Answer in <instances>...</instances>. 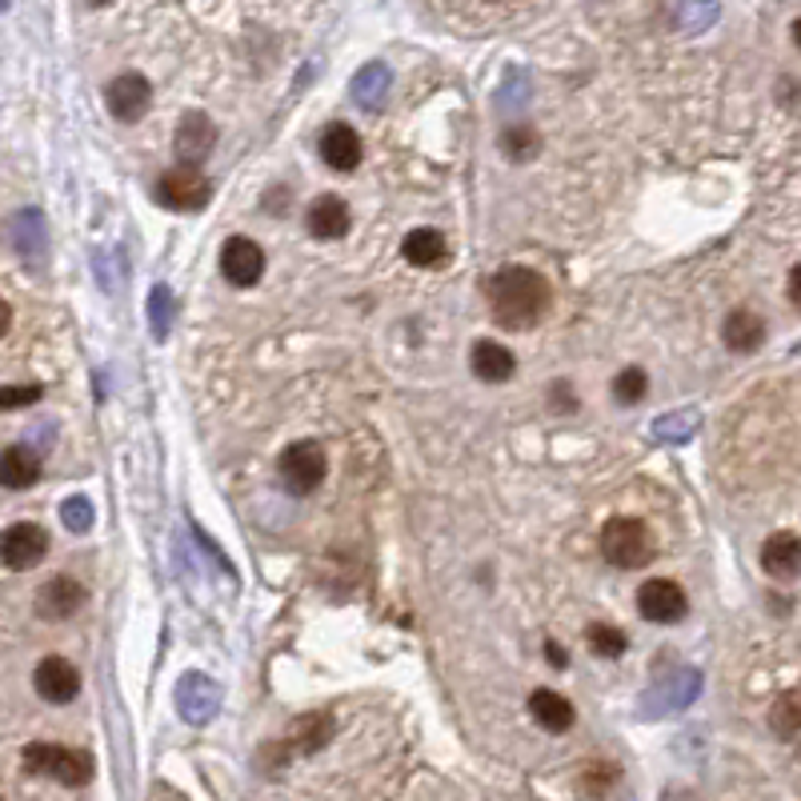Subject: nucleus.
<instances>
[{
	"label": "nucleus",
	"mask_w": 801,
	"mask_h": 801,
	"mask_svg": "<svg viewBox=\"0 0 801 801\" xmlns=\"http://www.w3.org/2000/svg\"><path fill=\"white\" fill-rule=\"evenodd\" d=\"M486 301H489V316L497 325L509 329V333H526L549 313V281L526 264H506L497 269L486 281Z\"/></svg>",
	"instance_id": "1"
},
{
	"label": "nucleus",
	"mask_w": 801,
	"mask_h": 801,
	"mask_svg": "<svg viewBox=\"0 0 801 801\" xmlns=\"http://www.w3.org/2000/svg\"><path fill=\"white\" fill-rule=\"evenodd\" d=\"M654 533L637 517H610L605 529H601V558L617 565V570H642V565L654 561Z\"/></svg>",
	"instance_id": "2"
},
{
	"label": "nucleus",
	"mask_w": 801,
	"mask_h": 801,
	"mask_svg": "<svg viewBox=\"0 0 801 801\" xmlns=\"http://www.w3.org/2000/svg\"><path fill=\"white\" fill-rule=\"evenodd\" d=\"M24 770L37 773V778H53L61 786H85L93 778V758L85 749H69V746H53V741H32L24 749Z\"/></svg>",
	"instance_id": "3"
},
{
	"label": "nucleus",
	"mask_w": 801,
	"mask_h": 801,
	"mask_svg": "<svg viewBox=\"0 0 801 801\" xmlns=\"http://www.w3.org/2000/svg\"><path fill=\"white\" fill-rule=\"evenodd\" d=\"M325 474H329V457L316 441H293L285 454L277 457V477H281V486L293 497L313 493V489L325 481Z\"/></svg>",
	"instance_id": "4"
},
{
	"label": "nucleus",
	"mask_w": 801,
	"mask_h": 801,
	"mask_svg": "<svg viewBox=\"0 0 801 801\" xmlns=\"http://www.w3.org/2000/svg\"><path fill=\"white\" fill-rule=\"evenodd\" d=\"M153 193H157L160 205L173 209V212H200L212 200V180L205 177L200 169H185V165H177V169H169L165 177L157 180V189Z\"/></svg>",
	"instance_id": "5"
},
{
	"label": "nucleus",
	"mask_w": 801,
	"mask_h": 801,
	"mask_svg": "<svg viewBox=\"0 0 801 801\" xmlns=\"http://www.w3.org/2000/svg\"><path fill=\"white\" fill-rule=\"evenodd\" d=\"M333 734H337V726H333V717L329 714H305L289 726L285 738L269 741L264 753H277V766H285V761L297 758V753H316V749H325L329 741H333Z\"/></svg>",
	"instance_id": "6"
},
{
	"label": "nucleus",
	"mask_w": 801,
	"mask_h": 801,
	"mask_svg": "<svg viewBox=\"0 0 801 801\" xmlns=\"http://www.w3.org/2000/svg\"><path fill=\"white\" fill-rule=\"evenodd\" d=\"M637 613H642L645 622H654V625H677L689 613V597H686V590H682L677 581L654 578V581H645L642 590H637Z\"/></svg>",
	"instance_id": "7"
},
{
	"label": "nucleus",
	"mask_w": 801,
	"mask_h": 801,
	"mask_svg": "<svg viewBox=\"0 0 801 801\" xmlns=\"http://www.w3.org/2000/svg\"><path fill=\"white\" fill-rule=\"evenodd\" d=\"M49 553V533L41 526H32V521H17L0 533V561L9 565V570L24 573V570H37Z\"/></svg>",
	"instance_id": "8"
},
{
	"label": "nucleus",
	"mask_w": 801,
	"mask_h": 801,
	"mask_svg": "<svg viewBox=\"0 0 801 801\" xmlns=\"http://www.w3.org/2000/svg\"><path fill=\"white\" fill-rule=\"evenodd\" d=\"M177 709L189 726H209L221 714V686L205 674H185L177 682Z\"/></svg>",
	"instance_id": "9"
},
{
	"label": "nucleus",
	"mask_w": 801,
	"mask_h": 801,
	"mask_svg": "<svg viewBox=\"0 0 801 801\" xmlns=\"http://www.w3.org/2000/svg\"><path fill=\"white\" fill-rule=\"evenodd\" d=\"M148 101H153V85L141 73H121L105 85V105L121 125H137L148 113Z\"/></svg>",
	"instance_id": "10"
},
{
	"label": "nucleus",
	"mask_w": 801,
	"mask_h": 801,
	"mask_svg": "<svg viewBox=\"0 0 801 801\" xmlns=\"http://www.w3.org/2000/svg\"><path fill=\"white\" fill-rule=\"evenodd\" d=\"M212 145H217V128H212L209 116L197 113V108L180 116L173 153H177V160L185 165V169H200V165H205V157L212 153Z\"/></svg>",
	"instance_id": "11"
},
{
	"label": "nucleus",
	"mask_w": 801,
	"mask_h": 801,
	"mask_svg": "<svg viewBox=\"0 0 801 801\" xmlns=\"http://www.w3.org/2000/svg\"><path fill=\"white\" fill-rule=\"evenodd\" d=\"M221 273L237 289L257 285L264 273V249L257 241H249V237H229L221 249Z\"/></svg>",
	"instance_id": "12"
},
{
	"label": "nucleus",
	"mask_w": 801,
	"mask_h": 801,
	"mask_svg": "<svg viewBox=\"0 0 801 801\" xmlns=\"http://www.w3.org/2000/svg\"><path fill=\"white\" fill-rule=\"evenodd\" d=\"M81 605H85V585L69 573L49 578L37 593V617H44V622H69Z\"/></svg>",
	"instance_id": "13"
},
{
	"label": "nucleus",
	"mask_w": 801,
	"mask_h": 801,
	"mask_svg": "<svg viewBox=\"0 0 801 801\" xmlns=\"http://www.w3.org/2000/svg\"><path fill=\"white\" fill-rule=\"evenodd\" d=\"M32 686H37V694H41L49 706H69V701L81 694V674H76V665L64 662V657H44V662L32 669Z\"/></svg>",
	"instance_id": "14"
},
{
	"label": "nucleus",
	"mask_w": 801,
	"mask_h": 801,
	"mask_svg": "<svg viewBox=\"0 0 801 801\" xmlns=\"http://www.w3.org/2000/svg\"><path fill=\"white\" fill-rule=\"evenodd\" d=\"M761 570L773 581H793L801 573V538L798 533H770L761 545Z\"/></svg>",
	"instance_id": "15"
},
{
	"label": "nucleus",
	"mask_w": 801,
	"mask_h": 801,
	"mask_svg": "<svg viewBox=\"0 0 801 801\" xmlns=\"http://www.w3.org/2000/svg\"><path fill=\"white\" fill-rule=\"evenodd\" d=\"M365 157V148H361L357 128L349 125H329L321 133V160H325L333 173H353Z\"/></svg>",
	"instance_id": "16"
},
{
	"label": "nucleus",
	"mask_w": 801,
	"mask_h": 801,
	"mask_svg": "<svg viewBox=\"0 0 801 801\" xmlns=\"http://www.w3.org/2000/svg\"><path fill=\"white\" fill-rule=\"evenodd\" d=\"M305 225L313 237L321 241H337L349 232V205L337 197V193H325V197H316L305 212Z\"/></svg>",
	"instance_id": "17"
},
{
	"label": "nucleus",
	"mask_w": 801,
	"mask_h": 801,
	"mask_svg": "<svg viewBox=\"0 0 801 801\" xmlns=\"http://www.w3.org/2000/svg\"><path fill=\"white\" fill-rule=\"evenodd\" d=\"M469 365H474L477 381H486V385H501V381H509V377H513V370H517L513 353H509L501 341H489V337L474 345V353H469Z\"/></svg>",
	"instance_id": "18"
},
{
	"label": "nucleus",
	"mask_w": 801,
	"mask_h": 801,
	"mask_svg": "<svg viewBox=\"0 0 801 801\" xmlns=\"http://www.w3.org/2000/svg\"><path fill=\"white\" fill-rule=\"evenodd\" d=\"M721 341H726L729 353H758L761 341H766V321L749 309H734L721 325Z\"/></svg>",
	"instance_id": "19"
},
{
	"label": "nucleus",
	"mask_w": 801,
	"mask_h": 801,
	"mask_svg": "<svg viewBox=\"0 0 801 801\" xmlns=\"http://www.w3.org/2000/svg\"><path fill=\"white\" fill-rule=\"evenodd\" d=\"M41 481V457L29 445H9L0 454V486L4 489H29Z\"/></svg>",
	"instance_id": "20"
},
{
	"label": "nucleus",
	"mask_w": 801,
	"mask_h": 801,
	"mask_svg": "<svg viewBox=\"0 0 801 801\" xmlns=\"http://www.w3.org/2000/svg\"><path fill=\"white\" fill-rule=\"evenodd\" d=\"M529 714H533V721H538L545 734H565V729H573V706L565 701L561 694H553V689H533L529 694Z\"/></svg>",
	"instance_id": "21"
},
{
	"label": "nucleus",
	"mask_w": 801,
	"mask_h": 801,
	"mask_svg": "<svg viewBox=\"0 0 801 801\" xmlns=\"http://www.w3.org/2000/svg\"><path fill=\"white\" fill-rule=\"evenodd\" d=\"M12 245H17V253L24 257V261L41 264L44 261V245H49V237H44V217L37 209H24L12 217Z\"/></svg>",
	"instance_id": "22"
},
{
	"label": "nucleus",
	"mask_w": 801,
	"mask_h": 801,
	"mask_svg": "<svg viewBox=\"0 0 801 801\" xmlns=\"http://www.w3.org/2000/svg\"><path fill=\"white\" fill-rule=\"evenodd\" d=\"M400 253H405L409 264H417V269H437V264L449 257V249H445V237L437 229H413L409 237H405V245H400Z\"/></svg>",
	"instance_id": "23"
},
{
	"label": "nucleus",
	"mask_w": 801,
	"mask_h": 801,
	"mask_svg": "<svg viewBox=\"0 0 801 801\" xmlns=\"http://www.w3.org/2000/svg\"><path fill=\"white\" fill-rule=\"evenodd\" d=\"M389 85H393V73L389 64H365L357 76H353V101H357L361 108H377L385 96H389Z\"/></svg>",
	"instance_id": "24"
},
{
	"label": "nucleus",
	"mask_w": 801,
	"mask_h": 801,
	"mask_svg": "<svg viewBox=\"0 0 801 801\" xmlns=\"http://www.w3.org/2000/svg\"><path fill=\"white\" fill-rule=\"evenodd\" d=\"M770 729L781 741L801 738V694H781L770 709Z\"/></svg>",
	"instance_id": "25"
},
{
	"label": "nucleus",
	"mask_w": 801,
	"mask_h": 801,
	"mask_svg": "<svg viewBox=\"0 0 801 801\" xmlns=\"http://www.w3.org/2000/svg\"><path fill=\"white\" fill-rule=\"evenodd\" d=\"M173 316H177V297H173L169 285H157L148 293V329H153V337L157 341L169 337Z\"/></svg>",
	"instance_id": "26"
},
{
	"label": "nucleus",
	"mask_w": 801,
	"mask_h": 801,
	"mask_svg": "<svg viewBox=\"0 0 801 801\" xmlns=\"http://www.w3.org/2000/svg\"><path fill=\"white\" fill-rule=\"evenodd\" d=\"M501 153H506L513 165H526L541 153V137L529 125H513L501 133Z\"/></svg>",
	"instance_id": "27"
},
{
	"label": "nucleus",
	"mask_w": 801,
	"mask_h": 801,
	"mask_svg": "<svg viewBox=\"0 0 801 801\" xmlns=\"http://www.w3.org/2000/svg\"><path fill=\"white\" fill-rule=\"evenodd\" d=\"M694 694H697V674H677V677H669V682H662L645 706L662 701V709H674V706H686Z\"/></svg>",
	"instance_id": "28"
},
{
	"label": "nucleus",
	"mask_w": 801,
	"mask_h": 801,
	"mask_svg": "<svg viewBox=\"0 0 801 801\" xmlns=\"http://www.w3.org/2000/svg\"><path fill=\"white\" fill-rule=\"evenodd\" d=\"M585 642H590V649L601 657H622L625 649H630V637H625L617 625H605V622L590 625V630H585Z\"/></svg>",
	"instance_id": "29"
},
{
	"label": "nucleus",
	"mask_w": 801,
	"mask_h": 801,
	"mask_svg": "<svg viewBox=\"0 0 801 801\" xmlns=\"http://www.w3.org/2000/svg\"><path fill=\"white\" fill-rule=\"evenodd\" d=\"M645 393H649V377H645V370H637V365H630V370H622L613 377V400H617V405H642Z\"/></svg>",
	"instance_id": "30"
},
{
	"label": "nucleus",
	"mask_w": 801,
	"mask_h": 801,
	"mask_svg": "<svg viewBox=\"0 0 801 801\" xmlns=\"http://www.w3.org/2000/svg\"><path fill=\"white\" fill-rule=\"evenodd\" d=\"M697 429V413L682 409V413H665L654 422V437L657 441H689Z\"/></svg>",
	"instance_id": "31"
},
{
	"label": "nucleus",
	"mask_w": 801,
	"mask_h": 801,
	"mask_svg": "<svg viewBox=\"0 0 801 801\" xmlns=\"http://www.w3.org/2000/svg\"><path fill=\"white\" fill-rule=\"evenodd\" d=\"M717 21V0H682L677 9V24L686 32H701Z\"/></svg>",
	"instance_id": "32"
},
{
	"label": "nucleus",
	"mask_w": 801,
	"mask_h": 801,
	"mask_svg": "<svg viewBox=\"0 0 801 801\" xmlns=\"http://www.w3.org/2000/svg\"><path fill=\"white\" fill-rule=\"evenodd\" d=\"M93 501H89V497H69V501H64L61 506V521H64V529H73V533H89V529H93Z\"/></svg>",
	"instance_id": "33"
},
{
	"label": "nucleus",
	"mask_w": 801,
	"mask_h": 801,
	"mask_svg": "<svg viewBox=\"0 0 801 801\" xmlns=\"http://www.w3.org/2000/svg\"><path fill=\"white\" fill-rule=\"evenodd\" d=\"M41 397V385H4L0 389V409H24V405H37Z\"/></svg>",
	"instance_id": "34"
},
{
	"label": "nucleus",
	"mask_w": 801,
	"mask_h": 801,
	"mask_svg": "<svg viewBox=\"0 0 801 801\" xmlns=\"http://www.w3.org/2000/svg\"><path fill=\"white\" fill-rule=\"evenodd\" d=\"M526 96H529V85H526V73H509V85L497 93V101H501V108H521L526 105Z\"/></svg>",
	"instance_id": "35"
},
{
	"label": "nucleus",
	"mask_w": 801,
	"mask_h": 801,
	"mask_svg": "<svg viewBox=\"0 0 801 801\" xmlns=\"http://www.w3.org/2000/svg\"><path fill=\"white\" fill-rule=\"evenodd\" d=\"M790 301H793V309L801 313V264H793L790 269Z\"/></svg>",
	"instance_id": "36"
},
{
	"label": "nucleus",
	"mask_w": 801,
	"mask_h": 801,
	"mask_svg": "<svg viewBox=\"0 0 801 801\" xmlns=\"http://www.w3.org/2000/svg\"><path fill=\"white\" fill-rule=\"evenodd\" d=\"M545 657H549V665H553V669H565V665H570V657L561 654L558 642H545Z\"/></svg>",
	"instance_id": "37"
},
{
	"label": "nucleus",
	"mask_w": 801,
	"mask_h": 801,
	"mask_svg": "<svg viewBox=\"0 0 801 801\" xmlns=\"http://www.w3.org/2000/svg\"><path fill=\"white\" fill-rule=\"evenodd\" d=\"M9 329H12V309L4 305V301H0V337H4Z\"/></svg>",
	"instance_id": "38"
},
{
	"label": "nucleus",
	"mask_w": 801,
	"mask_h": 801,
	"mask_svg": "<svg viewBox=\"0 0 801 801\" xmlns=\"http://www.w3.org/2000/svg\"><path fill=\"white\" fill-rule=\"evenodd\" d=\"M793 44H798V49H801V17H798V21H793Z\"/></svg>",
	"instance_id": "39"
},
{
	"label": "nucleus",
	"mask_w": 801,
	"mask_h": 801,
	"mask_svg": "<svg viewBox=\"0 0 801 801\" xmlns=\"http://www.w3.org/2000/svg\"><path fill=\"white\" fill-rule=\"evenodd\" d=\"M89 4H96V9H105V4H113V0H89Z\"/></svg>",
	"instance_id": "40"
},
{
	"label": "nucleus",
	"mask_w": 801,
	"mask_h": 801,
	"mask_svg": "<svg viewBox=\"0 0 801 801\" xmlns=\"http://www.w3.org/2000/svg\"><path fill=\"white\" fill-rule=\"evenodd\" d=\"M0 9H9V0H0Z\"/></svg>",
	"instance_id": "41"
}]
</instances>
